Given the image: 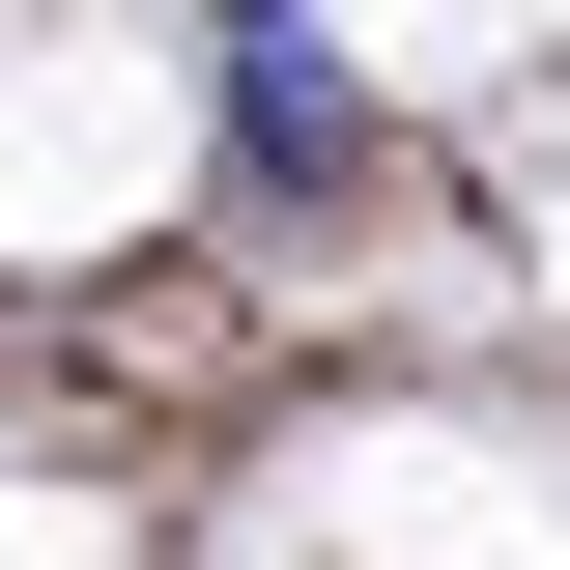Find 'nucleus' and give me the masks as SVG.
<instances>
[{
    "mask_svg": "<svg viewBox=\"0 0 570 570\" xmlns=\"http://www.w3.org/2000/svg\"><path fill=\"white\" fill-rule=\"evenodd\" d=\"M343 142H371L343 29H314V0H228V171H257V200H343Z\"/></svg>",
    "mask_w": 570,
    "mask_h": 570,
    "instance_id": "1",
    "label": "nucleus"
}]
</instances>
